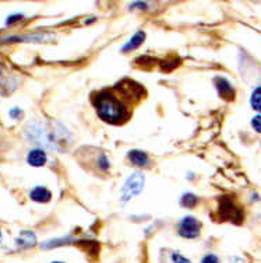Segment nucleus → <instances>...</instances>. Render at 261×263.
Here are the masks:
<instances>
[{
	"mask_svg": "<svg viewBox=\"0 0 261 263\" xmlns=\"http://www.w3.org/2000/svg\"><path fill=\"white\" fill-rule=\"evenodd\" d=\"M97 109L98 116L108 123L119 125L130 118L131 111L125 102V99L116 94V90H102L92 99Z\"/></svg>",
	"mask_w": 261,
	"mask_h": 263,
	"instance_id": "nucleus-1",
	"label": "nucleus"
},
{
	"mask_svg": "<svg viewBox=\"0 0 261 263\" xmlns=\"http://www.w3.org/2000/svg\"><path fill=\"white\" fill-rule=\"evenodd\" d=\"M27 137L34 143L41 144L51 150H62L63 143H67L68 132L60 125L44 123V122H34L27 126Z\"/></svg>",
	"mask_w": 261,
	"mask_h": 263,
	"instance_id": "nucleus-2",
	"label": "nucleus"
},
{
	"mask_svg": "<svg viewBox=\"0 0 261 263\" xmlns=\"http://www.w3.org/2000/svg\"><path fill=\"white\" fill-rule=\"evenodd\" d=\"M218 217L221 221H231L233 224H242L243 221V210L235 203L231 196H224L219 200Z\"/></svg>",
	"mask_w": 261,
	"mask_h": 263,
	"instance_id": "nucleus-3",
	"label": "nucleus"
},
{
	"mask_svg": "<svg viewBox=\"0 0 261 263\" xmlns=\"http://www.w3.org/2000/svg\"><path fill=\"white\" fill-rule=\"evenodd\" d=\"M145 185V178L141 173H133L126 182L123 183L122 190H120V197L123 200V203H126L129 200H131L133 197L138 196L142 192Z\"/></svg>",
	"mask_w": 261,
	"mask_h": 263,
	"instance_id": "nucleus-4",
	"label": "nucleus"
},
{
	"mask_svg": "<svg viewBox=\"0 0 261 263\" xmlns=\"http://www.w3.org/2000/svg\"><path fill=\"white\" fill-rule=\"evenodd\" d=\"M178 234H179L182 238H186V240H194V238H198L200 233H201V223L193 216H186L180 220L176 226Z\"/></svg>",
	"mask_w": 261,
	"mask_h": 263,
	"instance_id": "nucleus-5",
	"label": "nucleus"
},
{
	"mask_svg": "<svg viewBox=\"0 0 261 263\" xmlns=\"http://www.w3.org/2000/svg\"><path fill=\"white\" fill-rule=\"evenodd\" d=\"M214 84H215L216 91L219 94V97L225 99V101H233L235 97H236V91L225 77H216L214 80Z\"/></svg>",
	"mask_w": 261,
	"mask_h": 263,
	"instance_id": "nucleus-6",
	"label": "nucleus"
},
{
	"mask_svg": "<svg viewBox=\"0 0 261 263\" xmlns=\"http://www.w3.org/2000/svg\"><path fill=\"white\" fill-rule=\"evenodd\" d=\"M15 244H17V248L30 249L37 245V235L32 231H21L15 240Z\"/></svg>",
	"mask_w": 261,
	"mask_h": 263,
	"instance_id": "nucleus-7",
	"label": "nucleus"
},
{
	"mask_svg": "<svg viewBox=\"0 0 261 263\" xmlns=\"http://www.w3.org/2000/svg\"><path fill=\"white\" fill-rule=\"evenodd\" d=\"M30 197L35 203H48L52 199V193L45 186H35L34 189H31Z\"/></svg>",
	"mask_w": 261,
	"mask_h": 263,
	"instance_id": "nucleus-8",
	"label": "nucleus"
},
{
	"mask_svg": "<svg viewBox=\"0 0 261 263\" xmlns=\"http://www.w3.org/2000/svg\"><path fill=\"white\" fill-rule=\"evenodd\" d=\"M129 160L130 163L135 167H140V168H145L151 164V160H149L148 154L144 153L141 150H131L129 153Z\"/></svg>",
	"mask_w": 261,
	"mask_h": 263,
	"instance_id": "nucleus-9",
	"label": "nucleus"
},
{
	"mask_svg": "<svg viewBox=\"0 0 261 263\" xmlns=\"http://www.w3.org/2000/svg\"><path fill=\"white\" fill-rule=\"evenodd\" d=\"M27 163L31 167H44L46 164V153L42 149H34L27 156Z\"/></svg>",
	"mask_w": 261,
	"mask_h": 263,
	"instance_id": "nucleus-10",
	"label": "nucleus"
},
{
	"mask_svg": "<svg viewBox=\"0 0 261 263\" xmlns=\"http://www.w3.org/2000/svg\"><path fill=\"white\" fill-rule=\"evenodd\" d=\"M75 238L71 235H66V237H62V238H55V240L45 241L41 244V249H53L58 248V247H65V245H70V244H74Z\"/></svg>",
	"mask_w": 261,
	"mask_h": 263,
	"instance_id": "nucleus-11",
	"label": "nucleus"
},
{
	"mask_svg": "<svg viewBox=\"0 0 261 263\" xmlns=\"http://www.w3.org/2000/svg\"><path fill=\"white\" fill-rule=\"evenodd\" d=\"M145 39V32L144 31H137L133 37L130 38V41L127 42L126 45L122 48V52H130V51H134L138 46L141 45Z\"/></svg>",
	"mask_w": 261,
	"mask_h": 263,
	"instance_id": "nucleus-12",
	"label": "nucleus"
},
{
	"mask_svg": "<svg viewBox=\"0 0 261 263\" xmlns=\"http://www.w3.org/2000/svg\"><path fill=\"white\" fill-rule=\"evenodd\" d=\"M250 105L253 106L254 111L261 112V87H257V88L252 92V97H250Z\"/></svg>",
	"mask_w": 261,
	"mask_h": 263,
	"instance_id": "nucleus-13",
	"label": "nucleus"
},
{
	"mask_svg": "<svg viewBox=\"0 0 261 263\" xmlns=\"http://www.w3.org/2000/svg\"><path fill=\"white\" fill-rule=\"evenodd\" d=\"M197 197L193 195V193H190V192H187L185 195L180 197V204L183 206V207H186V209H193L194 206L197 204Z\"/></svg>",
	"mask_w": 261,
	"mask_h": 263,
	"instance_id": "nucleus-14",
	"label": "nucleus"
},
{
	"mask_svg": "<svg viewBox=\"0 0 261 263\" xmlns=\"http://www.w3.org/2000/svg\"><path fill=\"white\" fill-rule=\"evenodd\" d=\"M97 164L102 171H108V170H109V160H108V157H106L105 154H101V156L98 157Z\"/></svg>",
	"mask_w": 261,
	"mask_h": 263,
	"instance_id": "nucleus-15",
	"label": "nucleus"
},
{
	"mask_svg": "<svg viewBox=\"0 0 261 263\" xmlns=\"http://www.w3.org/2000/svg\"><path fill=\"white\" fill-rule=\"evenodd\" d=\"M171 259L173 263H192L189 258H186L185 255H182L179 252H173L171 255Z\"/></svg>",
	"mask_w": 261,
	"mask_h": 263,
	"instance_id": "nucleus-16",
	"label": "nucleus"
},
{
	"mask_svg": "<svg viewBox=\"0 0 261 263\" xmlns=\"http://www.w3.org/2000/svg\"><path fill=\"white\" fill-rule=\"evenodd\" d=\"M252 126L257 133H261V115H257L252 119Z\"/></svg>",
	"mask_w": 261,
	"mask_h": 263,
	"instance_id": "nucleus-17",
	"label": "nucleus"
},
{
	"mask_svg": "<svg viewBox=\"0 0 261 263\" xmlns=\"http://www.w3.org/2000/svg\"><path fill=\"white\" fill-rule=\"evenodd\" d=\"M200 263H219V258L214 255V254H208V255H205L202 258Z\"/></svg>",
	"mask_w": 261,
	"mask_h": 263,
	"instance_id": "nucleus-18",
	"label": "nucleus"
},
{
	"mask_svg": "<svg viewBox=\"0 0 261 263\" xmlns=\"http://www.w3.org/2000/svg\"><path fill=\"white\" fill-rule=\"evenodd\" d=\"M8 115H10L11 119H21L23 118V111L20 108H13V109H10Z\"/></svg>",
	"mask_w": 261,
	"mask_h": 263,
	"instance_id": "nucleus-19",
	"label": "nucleus"
},
{
	"mask_svg": "<svg viewBox=\"0 0 261 263\" xmlns=\"http://www.w3.org/2000/svg\"><path fill=\"white\" fill-rule=\"evenodd\" d=\"M23 18H24L23 14H11L7 18L6 24H7V25H13V24L18 23V21H20V20H23Z\"/></svg>",
	"mask_w": 261,
	"mask_h": 263,
	"instance_id": "nucleus-20",
	"label": "nucleus"
},
{
	"mask_svg": "<svg viewBox=\"0 0 261 263\" xmlns=\"http://www.w3.org/2000/svg\"><path fill=\"white\" fill-rule=\"evenodd\" d=\"M229 263H246V261L240 256H232L229 259Z\"/></svg>",
	"mask_w": 261,
	"mask_h": 263,
	"instance_id": "nucleus-21",
	"label": "nucleus"
},
{
	"mask_svg": "<svg viewBox=\"0 0 261 263\" xmlns=\"http://www.w3.org/2000/svg\"><path fill=\"white\" fill-rule=\"evenodd\" d=\"M1 241H3V234L0 231V244H1Z\"/></svg>",
	"mask_w": 261,
	"mask_h": 263,
	"instance_id": "nucleus-22",
	"label": "nucleus"
},
{
	"mask_svg": "<svg viewBox=\"0 0 261 263\" xmlns=\"http://www.w3.org/2000/svg\"><path fill=\"white\" fill-rule=\"evenodd\" d=\"M53 263H63V262H53Z\"/></svg>",
	"mask_w": 261,
	"mask_h": 263,
	"instance_id": "nucleus-23",
	"label": "nucleus"
}]
</instances>
